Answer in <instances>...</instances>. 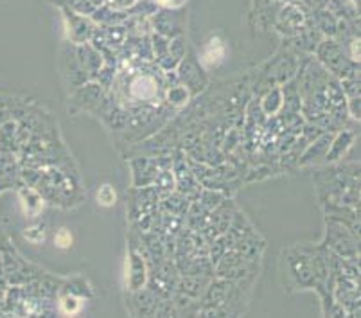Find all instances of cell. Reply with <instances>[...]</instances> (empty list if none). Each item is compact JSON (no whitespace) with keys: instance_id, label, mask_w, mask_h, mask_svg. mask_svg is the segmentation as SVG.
I'll list each match as a JSON object with an SVG mask.
<instances>
[{"instance_id":"cell-23","label":"cell","mask_w":361,"mask_h":318,"mask_svg":"<svg viewBox=\"0 0 361 318\" xmlns=\"http://www.w3.org/2000/svg\"><path fill=\"white\" fill-rule=\"evenodd\" d=\"M18 196H20V203L24 207V212L29 218H36L40 216L42 209H44V198L36 189H32L31 185H22L18 189Z\"/></svg>"},{"instance_id":"cell-3","label":"cell","mask_w":361,"mask_h":318,"mask_svg":"<svg viewBox=\"0 0 361 318\" xmlns=\"http://www.w3.org/2000/svg\"><path fill=\"white\" fill-rule=\"evenodd\" d=\"M322 245L338 257L360 263V221L326 216V236Z\"/></svg>"},{"instance_id":"cell-26","label":"cell","mask_w":361,"mask_h":318,"mask_svg":"<svg viewBox=\"0 0 361 318\" xmlns=\"http://www.w3.org/2000/svg\"><path fill=\"white\" fill-rule=\"evenodd\" d=\"M189 205H191V202H189L183 195L175 191L171 192V195H167L166 198H162V211L169 212V214L180 216V218H185L187 211H189Z\"/></svg>"},{"instance_id":"cell-24","label":"cell","mask_w":361,"mask_h":318,"mask_svg":"<svg viewBox=\"0 0 361 318\" xmlns=\"http://www.w3.org/2000/svg\"><path fill=\"white\" fill-rule=\"evenodd\" d=\"M282 88L281 87H271L259 97V106H261L262 114L266 117H277L282 111Z\"/></svg>"},{"instance_id":"cell-28","label":"cell","mask_w":361,"mask_h":318,"mask_svg":"<svg viewBox=\"0 0 361 318\" xmlns=\"http://www.w3.org/2000/svg\"><path fill=\"white\" fill-rule=\"evenodd\" d=\"M58 306H60V311L63 314H75L81 311L83 302H81V297L65 291V293L58 298Z\"/></svg>"},{"instance_id":"cell-19","label":"cell","mask_w":361,"mask_h":318,"mask_svg":"<svg viewBox=\"0 0 361 318\" xmlns=\"http://www.w3.org/2000/svg\"><path fill=\"white\" fill-rule=\"evenodd\" d=\"M131 314L135 317H155L157 306H159L160 297L157 293L144 286L139 291H131Z\"/></svg>"},{"instance_id":"cell-32","label":"cell","mask_w":361,"mask_h":318,"mask_svg":"<svg viewBox=\"0 0 361 318\" xmlns=\"http://www.w3.org/2000/svg\"><path fill=\"white\" fill-rule=\"evenodd\" d=\"M54 245L58 248H63V250L71 248L72 247V234H71V232H68L67 228H60V231L54 234Z\"/></svg>"},{"instance_id":"cell-14","label":"cell","mask_w":361,"mask_h":318,"mask_svg":"<svg viewBox=\"0 0 361 318\" xmlns=\"http://www.w3.org/2000/svg\"><path fill=\"white\" fill-rule=\"evenodd\" d=\"M334 132H324L318 139H314L313 142H310L306 146V149L302 152V155L298 157L297 166L298 167H311V166H322L326 164V155L327 149L331 146V140H333Z\"/></svg>"},{"instance_id":"cell-11","label":"cell","mask_w":361,"mask_h":318,"mask_svg":"<svg viewBox=\"0 0 361 318\" xmlns=\"http://www.w3.org/2000/svg\"><path fill=\"white\" fill-rule=\"evenodd\" d=\"M61 11H63L65 22H67L68 42L74 45L87 44V42H90L92 35H94V31H96V27H97L96 22L92 20L90 16L80 15V13L74 11V9L68 8V6H63V8H61Z\"/></svg>"},{"instance_id":"cell-13","label":"cell","mask_w":361,"mask_h":318,"mask_svg":"<svg viewBox=\"0 0 361 318\" xmlns=\"http://www.w3.org/2000/svg\"><path fill=\"white\" fill-rule=\"evenodd\" d=\"M61 74H63V80L71 92L81 87V85H85L87 81H90L87 76V72H85L83 65H81L80 58H78L74 44L61 49Z\"/></svg>"},{"instance_id":"cell-2","label":"cell","mask_w":361,"mask_h":318,"mask_svg":"<svg viewBox=\"0 0 361 318\" xmlns=\"http://www.w3.org/2000/svg\"><path fill=\"white\" fill-rule=\"evenodd\" d=\"M281 277L288 293L313 290L317 284L311 255L306 245L284 248L281 254Z\"/></svg>"},{"instance_id":"cell-36","label":"cell","mask_w":361,"mask_h":318,"mask_svg":"<svg viewBox=\"0 0 361 318\" xmlns=\"http://www.w3.org/2000/svg\"><path fill=\"white\" fill-rule=\"evenodd\" d=\"M6 121H9V111L4 110V108H0V126H2Z\"/></svg>"},{"instance_id":"cell-20","label":"cell","mask_w":361,"mask_h":318,"mask_svg":"<svg viewBox=\"0 0 361 318\" xmlns=\"http://www.w3.org/2000/svg\"><path fill=\"white\" fill-rule=\"evenodd\" d=\"M282 2L279 0H255V25H257L261 31L274 27L275 16H277L279 9H281Z\"/></svg>"},{"instance_id":"cell-5","label":"cell","mask_w":361,"mask_h":318,"mask_svg":"<svg viewBox=\"0 0 361 318\" xmlns=\"http://www.w3.org/2000/svg\"><path fill=\"white\" fill-rule=\"evenodd\" d=\"M313 56L322 67L338 80L360 78V63L350 60L343 44H340L336 38H324Z\"/></svg>"},{"instance_id":"cell-18","label":"cell","mask_w":361,"mask_h":318,"mask_svg":"<svg viewBox=\"0 0 361 318\" xmlns=\"http://www.w3.org/2000/svg\"><path fill=\"white\" fill-rule=\"evenodd\" d=\"M75 52H78V58H80L81 65H83L85 72H87L88 80L94 81L97 76V72L101 71V67L104 65V58L99 51H97L90 42L87 44L75 45Z\"/></svg>"},{"instance_id":"cell-6","label":"cell","mask_w":361,"mask_h":318,"mask_svg":"<svg viewBox=\"0 0 361 318\" xmlns=\"http://www.w3.org/2000/svg\"><path fill=\"white\" fill-rule=\"evenodd\" d=\"M307 15H310V11H307L304 6L298 4V2L282 4L277 16H275L274 29L284 38V40L293 38V36H297L302 29L306 27Z\"/></svg>"},{"instance_id":"cell-35","label":"cell","mask_w":361,"mask_h":318,"mask_svg":"<svg viewBox=\"0 0 361 318\" xmlns=\"http://www.w3.org/2000/svg\"><path fill=\"white\" fill-rule=\"evenodd\" d=\"M185 0H157V4L162 8H182Z\"/></svg>"},{"instance_id":"cell-21","label":"cell","mask_w":361,"mask_h":318,"mask_svg":"<svg viewBox=\"0 0 361 318\" xmlns=\"http://www.w3.org/2000/svg\"><path fill=\"white\" fill-rule=\"evenodd\" d=\"M310 18L314 27L324 35V38H334L338 31V18L333 11L327 8L310 11Z\"/></svg>"},{"instance_id":"cell-8","label":"cell","mask_w":361,"mask_h":318,"mask_svg":"<svg viewBox=\"0 0 361 318\" xmlns=\"http://www.w3.org/2000/svg\"><path fill=\"white\" fill-rule=\"evenodd\" d=\"M153 32L162 35L166 38L182 36L185 29L187 13L182 8H159L149 16Z\"/></svg>"},{"instance_id":"cell-9","label":"cell","mask_w":361,"mask_h":318,"mask_svg":"<svg viewBox=\"0 0 361 318\" xmlns=\"http://www.w3.org/2000/svg\"><path fill=\"white\" fill-rule=\"evenodd\" d=\"M333 297L345 317H360V279L334 277Z\"/></svg>"},{"instance_id":"cell-30","label":"cell","mask_w":361,"mask_h":318,"mask_svg":"<svg viewBox=\"0 0 361 318\" xmlns=\"http://www.w3.org/2000/svg\"><path fill=\"white\" fill-rule=\"evenodd\" d=\"M116 202L117 195L116 191H114V187L104 183V185H101L99 189H97V203H99V205H103V207H111V205H116Z\"/></svg>"},{"instance_id":"cell-1","label":"cell","mask_w":361,"mask_h":318,"mask_svg":"<svg viewBox=\"0 0 361 318\" xmlns=\"http://www.w3.org/2000/svg\"><path fill=\"white\" fill-rule=\"evenodd\" d=\"M317 198L322 203H340L360 209V164L334 166L313 176Z\"/></svg>"},{"instance_id":"cell-34","label":"cell","mask_w":361,"mask_h":318,"mask_svg":"<svg viewBox=\"0 0 361 318\" xmlns=\"http://www.w3.org/2000/svg\"><path fill=\"white\" fill-rule=\"evenodd\" d=\"M298 4L304 6L307 11H314V9L327 8V0H297Z\"/></svg>"},{"instance_id":"cell-17","label":"cell","mask_w":361,"mask_h":318,"mask_svg":"<svg viewBox=\"0 0 361 318\" xmlns=\"http://www.w3.org/2000/svg\"><path fill=\"white\" fill-rule=\"evenodd\" d=\"M354 140H356V132L350 128H343L340 132H334L331 146L327 149L326 164H336L343 160V157H347L349 149L354 146Z\"/></svg>"},{"instance_id":"cell-7","label":"cell","mask_w":361,"mask_h":318,"mask_svg":"<svg viewBox=\"0 0 361 318\" xmlns=\"http://www.w3.org/2000/svg\"><path fill=\"white\" fill-rule=\"evenodd\" d=\"M175 72L178 83H182L187 90L191 92L192 97L202 94L209 87V74L195 54H185V58L180 61Z\"/></svg>"},{"instance_id":"cell-37","label":"cell","mask_w":361,"mask_h":318,"mask_svg":"<svg viewBox=\"0 0 361 318\" xmlns=\"http://www.w3.org/2000/svg\"><path fill=\"white\" fill-rule=\"evenodd\" d=\"M279 2H282V4H288V2H297V0H279Z\"/></svg>"},{"instance_id":"cell-12","label":"cell","mask_w":361,"mask_h":318,"mask_svg":"<svg viewBox=\"0 0 361 318\" xmlns=\"http://www.w3.org/2000/svg\"><path fill=\"white\" fill-rule=\"evenodd\" d=\"M139 241L131 239L130 252H128V277L126 286L130 291H139L146 286L147 275H149V268H147V261L144 257L142 250L139 247Z\"/></svg>"},{"instance_id":"cell-4","label":"cell","mask_w":361,"mask_h":318,"mask_svg":"<svg viewBox=\"0 0 361 318\" xmlns=\"http://www.w3.org/2000/svg\"><path fill=\"white\" fill-rule=\"evenodd\" d=\"M300 65V56L291 47H282L268 63L262 65L257 72V81L254 83V92L261 97L268 88L281 87L286 81L293 80Z\"/></svg>"},{"instance_id":"cell-31","label":"cell","mask_w":361,"mask_h":318,"mask_svg":"<svg viewBox=\"0 0 361 318\" xmlns=\"http://www.w3.org/2000/svg\"><path fill=\"white\" fill-rule=\"evenodd\" d=\"M340 85L347 99H349V97L360 96V78H347V80H340Z\"/></svg>"},{"instance_id":"cell-15","label":"cell","mask_w":361,"mask_h":318,"mask_svg":"<svg viewBox=\"0 0 361 318\" xmlns=\"http://www.w3.org/2000/svg\"><path fill=\"white\" fill-rule=\"evenodd\" d=\"M226 56V42L221 35H211L203 42L202 51H200V63L205 68H218L225 61Z\"/></svg>"},{"instance_id":"cell-25","label":"cell","mask_w":361,"mask_h":318,"mask_svg":"<svg viewBox=\"0 0 361 318\" xmlns=\"http://www.w3.org/2000/svg\"><path fill=\"white\" fill-rule=\"evenodd\" d=\"M128 11H121V9H114L111 6L103 4L96 8V11L92 13L90 18L96 22L97 25H117L123 24L128 18Z\"/></svg>"},{"instance_id":"cell-29","label":"cell","mask_w":361,"mask_h":318,"mask_svg":"<svg viewBox=\"0 0 361 318\" xmlns=\"http://www.w3.org/2000/svg\"><path fill=\"white\" fill-rule=\"evenodd\" d=\"M24 238L27 239L29 243H35V245H40V243L45 241L47 238V225L42 221L32 223L31 227H27L24 231Z\"/></svg>"},{"instance_id":"cell-16","label":"cell","mask_w":361,"mask_h":318,"mask_svg":"<svg viewBox=\"0 0 361 318\" xmlns=\"http://www.w3.org/2000/svg\"><path fill=\"white\" fill-rule=\"evenodd\" d=\"M131 175H133V187L153 185L157 175H159V160L147 159V157H137L130 160Z\"/></svg>"},{"instance_id":"cell-22","label":"cell","mask_w":361,"mask_h":318,"mask_svg":"<svg viewBox=\"0 0 361 318\" xmlns=\"http://www.w3.org/2000/svg\"><path fill=\"white\" fill-rule=\"evenodd\" d=\"M212 281V277H203V275H183L182 279H178V284H176V291L187 295V297L196 298L200 300V297L203 295V291L207 290L209 283Z\"/></svg>"},{"instance_id":"cell-10","label":"cell","mask_w":361,"mask_h":318,"mask_svg":"<svg viewBox=\"0 0 361 318\" xmlns=\"http://www.w3.org/2000/svg\"><path fill=\"white\" fill-rule=\"evenodd\" d=\"M104 94H106V90L97 81H87L85 85L72 90V94L68 96V111L71 114L94 111L104 97Z\"/></svg>"},{"instance_id":"cell-33","label":"cell","mask_w":361,"mask_h":318,"mask_svg":"<svg viewBox=\"0 0 361 318\" xmlns=\"http://www.w3.org/2000/svg\"><path fill=\"white\" fill-rule=\"evenodd\" d=\"M347 111H349L350 119L356 121V123H360V116H361V97L360 96L349 97V99H347Z\"/></svg>"},{"instance_id":"cell-27","label":"cell","mask_w":361,"mask_h":318,"mask_svg":"<svg viewBox=\"0 0 361 318\" xmlns=\"http://www.w3.org/2000/svg\"><path fill=\"white\" fill-rule=\"evenodd\" d=\"M192 99L191 92L187 90L182 83H175L169 85L166 92V101L171 108H175V110H180V108L187 106L189 101Z\"/></svg>"}]
</instances>
